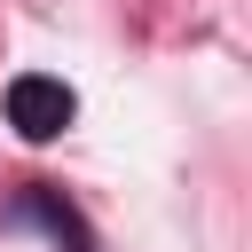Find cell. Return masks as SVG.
Segmentation results:
<instances>
[{
  "label": "cell",
  "mask_w": 252,
  "mask_h": 252,
  "mask_svg": "<svg viewBox=\"0 0 252 252\" xmlns=\"http://www.w3.org/2000/svg\"><path fill=\"white\" fill-rule=\"evenodd\" d=\"M71 118H79V94H71L63 79H47V71L8 79V126H16L24 142H55Z\"/></svg>",
  "instance_id": "cell-1"
},
{
  "label": "cell",
  "mask_w": 252,
  "mask_h": 252,
  "mask_svg": "<svg viewBox=\"0 0 252 252\" xmlns=\"http://www.w3.org/2000/svg\"><path fill=\"white\" fill-rule=\"evenodd\" d=\"M16 213L47 220V236H55L63 252H94V244H87V228H79V213H71V205H63L55 189H24V205H16Z\"/></svg>",
  "instance_id": "cell-2"
}]
</instances>
